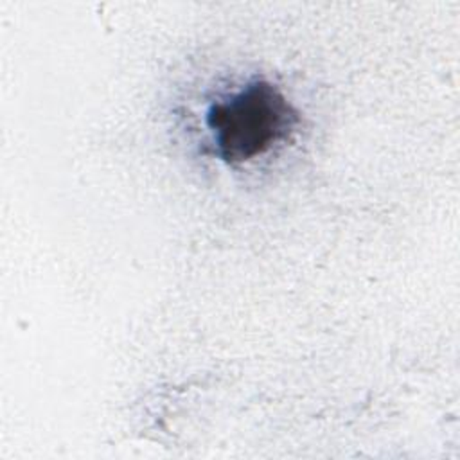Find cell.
Returning <instances> with one entry per match:
<instances>
[{"mask_svg": "<svg viewBox=\"0 0 460 460\" xmlns=\"http://www.w3.org/2000/svg\"><path fill=\"white\" fill-rule=\"evenodd\" d=\"M296 111L284 93L268 81L246 84L226 101L210 106L207 126L221 160L243 164L270 151L286 138Z\"/></svg>", "mask_w": 460, "mask_h": 460, "instance_id": "1", "label": "cell"}]
</instances>
